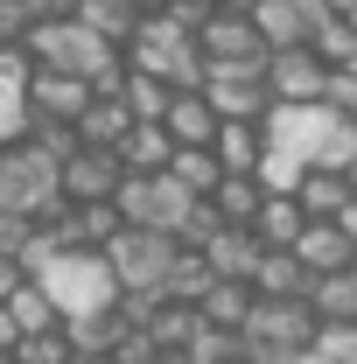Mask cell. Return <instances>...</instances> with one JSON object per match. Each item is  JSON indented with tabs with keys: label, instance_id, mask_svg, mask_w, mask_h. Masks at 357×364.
<instances>
[{
	"label": "cell",
	"instance_id": "obj_46",
	"mask_svg": "<svg viewBox=\"0 0 357 364\" xmlns=\"http://www.w3.org/2000/svg\"><path fill=\"white\" fill-rule=\"evenodd\" d=\"M0 364H21V358H14V350H0Z\"/></svg>",
	"mask_w": 357,
	"mask_h": 364
},
{
	"label": "cell",
	"instance_id": "obj_39",
	"mask_svg": "<svg viewBox=\"0 0 357 364\" xmlns=\"http://www.w3.org/2000/svg\"><path fill=\"white\" fill-rule=\"evenodd\" d=\"M28 7H36V21H70L85 0H28Z\"/></svg>",
	"mask_w": 357,
	"mask_h": 364
},
{
	"label": "cell",
	"instance_id": "obj_29",
	"mask_svg": "<svg viewBox=\"0 0 357 364\" xmlns=\"http://www.w3.org/2000/svg\"><path fill=\"white\" fill-rule=\"evenodd\" d=\"M0 309L14 316V329H21V336H49V329H63V309L43 294V280H28V287H21L14 301H0Z\"/></svg>",
	"mask_w": 357,
	"mask_h": 364
},
{
	"label": "cell",
	"instance_id": "obj_40",
	"mask_svg": "<svg viewBox=\"0 0 357 364\" xmlns=\"http://www.w3.org/2000/svg\"><path fill=\"white\" fill-rule=\"evenodd\" d=\"M14 343H21V329H14V316H7V309H0V350H14Z\"/></svg>",
	"mask_w": 357,
	"mask_h": 364
},
{
	"label": "cell",
	"instance_id": "obj_14",
	"mask_svg": "<svg viewBox=\"0 0 357 364\" xmlns=\"http://www.w3.org/2000/svg\"><path fill=\"white\" fill-rule=\"evenodd\" d=\"M203 98L218 105V119H245V127H267L273 119V91L267 77H203Z\"/></svg>",
	"mask_w": 357,
	"mask_h": 364
},
{
	"label": "cell",
	"instance_id": "obj_23",
	"mask_svg": "<svg viewBox=\"0 0 357 364\" xmlns=\"http://www.w3.org/2000/svg\"><path fill=\"white\" fill-rule=\"evenodd\" d=\"M119 161H127V176H169V161H176L169 127H134L119 140Z\"/></svg>",
	"mask_w": 357,
	"mask_h": 364
},
{
	"label": "cell",
	"instance_id": "obj_37",
	"mask_svg": "<svg viewBox=\"0 0 357 364\" xmlns=\"http://www.w3.org/2000/svg\"><path fill=\"white\" fill-rule=\"evenodd\" d=\"M329 105H336V112H357V63L329 70Z\"/></svg>",
	"mask_w": 357,
	"mask_h": 364
},
{
	"label": "cell",
	"instance_id": "obj_27",
	"mask_svg": "<svg viewBox=\"0 0 357 364\" xmlns=\"http://www.w3.org/2000/svg\"><path fill=\"white\" fill-rule=\"evenodd\" d=\"M309 309H315V322H357V273L343 267V273H322L309 287Z\"/></svg>",
	"mask_w": 357,
	"mask_h": 364
},
{
	"label": "cell",
	"instance_id": "obj_36",
	"mask_svg": "<svg viewBox=\"0 0 357 364\" xmlns=\"http://www.w3.org/2000/svg\"><path fill=\"white\" fill-rule=\"evenodd\" d=\"M28 218H14V210H0V259H21V252H28Z\"/></svg>",
	"mask_w": 357,
	"mask_h": 364
},
{
	"label": "cell",
	"instance_id": "obj_38",
	"mask_svg": "<svg viewBox=\"0 0 357 364\" xmlns=\"http://www.w3.org/2000/svg\"><path fill=\"white\" fill-rule=\"evenodd\" d=\"M28 280H36V273L21 267V259H0V301H14V294H21Z\"/></svg>",
	"mask_w": 357,
	"mask_h": 364
},
{
	"label": "cell",
	"instance_id": "obj_44",
	"mask_svg": "<svg viewBox=\"0 0 357 364\" xmlns=\"http://www.w3.org/2000/svg\"><path fill=\"white\" fill-rule=\"evenodd\" d=\"M127 7H140V14H154V7H161V0H127Z\"/></svg>",
	"mask_w": 357,
	"mask_h": 364
},
{
	"label": "cell",
	"instance_id": "obj_17",
	"mask_svg": "<svg viewBox=\"0 0 357 364\" xmlns=\"http://www.w3.org/2000/svg\"><path fill=\"white\" fill-rule=\"evenodd\" d=\"M161 127H169L176 147H211L224 119H218V105L203 98V85H196V91H176V105H169V119H161Z\"/></svg>",
	"mask_w": 357,
	"mask_h": 364
},
{
	"label": "cell",
	"instance_id": "obj_43",
	"mask_svg": "<svg viewBox=\"0 0 357 364\" xmlns=\"http://www.w3.org/2000/svg\"><path fill=\"white\" fill-rule=\"evenodd\" d=\"M322 7H329V14H357V0H322Z\"/></svg>",
	"mask_w": 357,
	"mask_h": 364
},
{
	"label": "cell",
	"instance_id": "obj_3",
	"mask_svg": "<svg viewBox=\"0 0 357 364\" xmlns=\"http://www.w3.org/2000/svg\"><path fill=\"white\" fill-rule=\"evenodd\" d=\"M21 49L36 56V70H63V77H91V85H98L112 63H127V49H112L98 28H85L78 14H70V21H36Z\"/></svg>",
	"mask_w": 357,
	"mask_h": 364
},
{
	"label": "cell",
	"instance_id": "obj_6",
	"mask_svg": "<svg viewBox=\"0 0 357 364\" xmlns=\"http://www.w3.org/2000/svg\"><path fill=\"white\" fill-rule=\"evenodd\" d=\"M196 49H203V70H218V77H267V63H273L260 21L252 14H224V7L196 28Z\"/></svg>",
	"mask_w": 357,
	"mask_h": 364
},
{
	"label": "cell",
	"instance_id": "obj_41",
	"mask_svg": "<svg viewBox=\"0 0 357 364\" xmlns=\"http://www.w3.org/2000/svg\"><path fill=\"white\" fill-rule=\"evenodd\" d=\"M224 14H260V0H218Z\"/></svg>",
	"mask_w": 357,
	"mask_h": 364
},
{
	"label": "cell",
	"instance_id": "obj_48",
	"mask_svg": "<svg viewBox=\"0 0 357 364\" xmlns=\"http://www.w3.org/2000/svg\"><path fill=\"white\" fill-rule=\"evenodd\" d=\"M343 21H351V28H357V14H343Z\"/></svg>",
	"mask_w": 357,
	"mask_h": 364
},
{
	"label": "cell",
	"instance_id": "obj_33",
	"mask_svg": "<svg viewBox=\"0 0 357 364\" xmlns=\"http://www.w3.org/2000/svg\"><path fill=\"white\" fill-rule=\"evenodd\" d=\"M14 358H21V364H70L78 350H70V336H63V329H49V336H21V343H14Z\"/></svg>",
	"mask_w": 357,
	"mask_h": 364
},
{
	"label": "cell",
	"instance_id": "obj_24",
	"mask_svg": "<svg viewBox=\"0 0 357 364\" xmlns=\"http://www.w3.org/2000/svg\"><path fill=\"white\" fill-rule=\"evenodd\" d=\"M134 127H140V119L127 112V98H91L85 119H78V140H85V147H119Z\"/></svg>",
	"mask_w": 357,
	"mask_h": 364
},
{
	"label": "cell",
	"instance_id": "obj_5",
	"mask_svg": "<svg viewBox=\"0 0 357 364\" xmlns=\"http://www.w3.org/2000/svg\"><path fill=\"white\" fill-rule=\"evenodd\" d=\"M127 63L134 70H147V77H161V85H176V91H196L211 70H203V49H196V36L189 28H176L161 7L140 21V36L127 43Z\"/></svg>",
	"mask_w": 357,
	"mask_h": 364
},
{
	"label": "cell",
	"instance_id": "obj_1",
	"mask_svg": "<svg viewBox=\"0 0 357 364\" xmlns=\"http://www.w3.org/2000/svg\"><path fill=\"white\" fill-rule=\"evenodd\" d=\"M267 140L287 147L294 161H309V168H351L357 161V119L336 105H273Z\"/></svg>",
	"mask_w": 357,
	"mask_h": 364
},
{
	"label": "cell",
	"instance_id": "obj_42",
	"mask_svg": "<svg viewBox=\"0 0 357 364\" xmlns=\"http://www.w3.org/2000/svg\"><path fill=\"white\" fill-rule=\"evenodd\" d=\"M336 225L351 231V245H357V203H351V210H343V218H336Z\"/></svg>",
	"mask_w": 357,
	"mask_h": 364
},
{
	"label": "cell",
	"instance_id": "obj_47",
	"mask_svg": "<svg viewBox=\"0 0 357 364\" xmlns=\"http://www.w3.org/2000/svg\"><path fill=\"white\" fill-rule=\"evenodd\" d=\"M351 189H357V161H351Z\"/></svg>",
	"mask_w": 357,
	"mask_h": 364
},
{
	"label": "cell",
	"instance_id": "obj_28",
	"mask_svg": "<svg viewBox=\"0 0 357 364\" xmlns=\"http://www.w3.org/2000/svg\"><path fill=\"white\" fill-rule=\"evenodd\" d=\"M211 287H218L211 259L182 245V259H176V273H169V287H161V301H182V309H203V294H211Z\"/></svg>",
	"mask_w": 357,
	"mask_h": 364
},
{
	"label": "cell",
	"instance_id": "obj_21",
	"mask_svg": "<svg viewBox=\"0 0 357 364\" xmlns=\"http://www.w3.org/2000/svg\"><path fill=\"white\" fill-rule=\"evenodd\" d=\"M309 287H315V273L294 252H267L260 273H252V294H267V301H309Z\"/></svg>",
	"mask_w": 357,
	"mask_h": 364
},
{
	"label": "cell",
	"instance_id": "obj_16",
	"mask_svg": "<svg viewBox=\"0 0 357 364\" xmlns=\"http://www.w3.org/2000/svg\"><path fill=\"white\" fill-rule=\"evenodd\" d=\"M203 259H211V273H218V280H252V273H260V259H267V245H260V231L224 225L218 238L203 245Z\"/></svg>",
	"mask_w": 357,
	"mask_h": 364
},
{
	"label": "cell",
	"instance_id": "obj_50",
	"mask_svg": "<svg viewBox=\"0 0 357 364\" xmlns=\"http://www.w3.org/2000/svg\"><path fill=\"white\" fill-rule=\"evenodd\" d=\"M0 49H7V43H0Z\"/></svg>",
	"mask_w": 357,
	"mask_h": 364
},
{
	"label": "cell",
	"instance_id": "obj_13",
	"mask_svg": "<svg viewBox=\"0 0 357 364\" xmlns=\"http://www.w3.org/2000/svg\"><path fill=\"white\" fill-rule=\"evenodd\" d=\"M91 98H98V85H91V77L36 70V77H28V119H63V127H78Z\"/></svg>",
	"mask_w": 357,
	"mask_h": 364
},
{
	"label": "cell",
	"instance_id": "obj_49",
	"mask_svg": "<svg viewBox=\"0 0 357 364\" xmlns=\"http://www.w3.org/2000/svg\"><path fill=\"white\" fill-rule=\"evenodd\" d=\"M351 273H357V259H351Z\"/></svg>",
	"mask_w": 357,
	"mask_h": 364
},
{
	"label": "cell",
	"instance_id": "obj_10",
	"mask_svg": "<svg viewBox=\"0 0 357 364\" xmlns=\"http://www.w3.org/2000/svg\"><path fill=\"white\" fill-rule=\"evenodd\" d=\"M267 91H273V105H329V63L315 49H273Z\"/></svg>",
	"mask_w": 357,
	"mask_h": 364
},
{
	"label": "cell",
	"instance_id": "obj_45",
	"mask_svg": "<svg viewBox=\"0 0 357 364\" xmlns=\"http://www.w3.org/2000/svg\"><path fill=\"white\" fill-rule=\"evenodd\" d=\"M70 364H119V358H70Z\"/></svg>",
	"mask_w": 357,
	"mask_h": 364
},
{
	"label": "cell",
	"instance_id": "obj_8",
	"mask_svg": "<svg viewBox=\"0 0 357 364\" xmlns=\"http://www.w3.org/2000/svg\"><path fill=\"white\" fill-rule=\"evenodd\" d=\"M322 322H315L309 301H252V322H245V358H302L315 350Z\"/></svg>",
	"mask_w": 357,
	"mask_h": 364
},
{
	"label": "cell",
	"instance_id": "obj_12",
	"mask_svg": "<svg viewBox=\"0 0 357 364\" xmlns=\"http://www.w3.org/2000/svg\"><path fill=\"white\" fill-rule=\"evenodd\" d=\"M260 36H267V49H309L315 28L329 21V7L322 0H260Z\"/></svg>",
	"mask_w": 357,
	"mask_h": 364
},
{
	"label": "cell",
	"instance_id": "obj_35",
	"mask_svg": "<svg viewBox=\"0 0 357 364\" xmlns=\"http://www.w3.org/2000/svg\"><path fill=\"white\" fill-rule=\"evenodd\" d=\"M28 28H36V7L28 0H0V43H28Z\"/></svg>",
	"mask_w": 357,
	"mask_h": 364
},
{
	"label": "cell",
	"instance_id": "obj_4",
	"mask_svg": "<svg viewBox=\"0 0 357 364\" xmlns=\"http://www.w3.org/2000/svg\"><path fill=\"white\" fill-rule=\"evenodd\" d=\"M43 294L63 309V322H78V316H98V309H119V273L105 267V252H56L43 273Z\"/></svg>",
	"mask_w": 357,
	"mask_h": 364
},
{
	"label": "cell",
	"instance_id": "obj_26",
	"mask_svg": "<svg viewBox=\"0 0 357 364\" xmlns=\"http://www.w3.org/2000/svg\"><path fill=\"white\" fill-rule=\"evenodd\" d=\"M78 21H85V28H98L112 49H127V43L140 36V21H147V14H140V7H127V0H85V7H78Z\"/></svg>",
	"mask_w": 357,
	"mask_h": 364
},
{
	"label": "cell",
	"instance_id": "obj_2",
	"mask_svg": "<svg viewBox=\"0 0 357 364\" xmlns=\"http://www.w3.org/2000/svg\"><path fill=\"white\" fill-rule=\"evenodd\" d=\"M0 210H14V218H28V225H49V218L70 210V203H63V161L43 154L28 134L0 147Z\"/></svg>",
	"mask_w": 357,
	"mask_h": 364
},
{
	"label": "cell",
	"instance_id": "obj_32",
	"mask_svg": "<svg viewBox=\"0 0 357 364\" xmlns=\"http://www.w3.org/2000/svg\"><path fill=\"white\" fill-rule=\"evenodd\" d=\"M302 176H309V161H294L287 147H273V140H267V161H260V189H267V196H294V189H302Z\"/></svg>",
	"mask_w": 357,
	"mask_h": 364
},
{
	"label": "cell",
	"instance_id": "obj_25",
	"mask_svg": "<svg viewBox=\"0 0 357 364\" xmlns=\"http://www.w3.org/2000/svg\"><path fill=\"white\" fill-rule=\"evenodd\" d=\"M211 203H218V218H224V225L252 231V225H260V210H267V189H260V176H224Z\"/></svg>",
	"mask_w": 357,
	"mask_h": 364
},
{
	"label": "cell",
	"instance_id": "obj_18",
	"mask_svg": "<svg viewBox=\"0 0 357 364\" xmlns=\"http://www.w3.org/2000/svg\"><path fill=\"white\" fill-rule=\"evenodd\" d=\"M211 154L224 161V176H260V161H267V127L224 119V127H218V140H211Z\"/></svg>",
	"mask_w": 357,
	"mask_h": 364
},
{
	"label": "cell",
	"instance_id": "obj_22",
	"mask_svg": "<svg viewBox=\"0 0 357 364\" xmlns=\"http://www.w3.org/2000/svg\"><path fill=\"white\" fill-rule=\"evenodd\" d=\"M309 225H315V218L302 210V196H267V210H260V225H252V231H260L267 252H294Z\"/></svg>",
	"mask_w": 357,
	"mask_h": 364
},
{
	"label": "cell",
	"instance_id": "obj_9",
	"mask_svg": "<svg viewBox=\"0 0 357 364\" xmlns=\"http://www.w3.org/2000/svg\"><path fill=\"white\" fill-rule=\"evenodd\" d=\"M112 203H119V218H127V225H140V231H169V238H176L196 196H189L176 176H127Z\"/></svg>",
	"mask_w": 357,
	"mask_h": 364
},
{
	"label": "cell",
	"instance_id": "obj_20",
	"mask_svg": "<svg viewBox=\"0 0 357 364\" xmlns=\"http://www.w3.org/2000/svg\"><path fill=\"white\" fill-rule=\"evenodd\" d=\"M294 196H302V210H309V218H343V210L357 203V189H351V168H309Z\"/></svg>",
	"mask_w": 357,
	"mask_h": 364
},
{
	"label": "cell",
	"instance_id": "obj_11",
	"mask_svg": "<svg viewBox=\"0 0 357 364\" xmlns=\"http://www.w3.org/2000/svg\"><path fill=\"white\" fill-rule=\"evenodd\" d=\"M119 182H127L119 147H78V154L63 161V203H112Z\"/></svg>",
	"mask_w": 357,
	"mask_h": 364
},
{
	"label": "cell",
	"instance_id": "obj_31",
	"mask_svg": "<svg viewBox=\"0 0 357 364\" xmlns=\"http://www.w3.org/2000/svg\"><path fill=\"white\" fill-rule=\"evenodd\" d=\"M309 49L329 63V70H343V63H357V28L343 21V14H329V21L315 28V43H309Z\"/></svg>",
	"mask_w": 357,
	"mask_h": 364
},
{
	"label": "cell",
	"instance_id": "obj_7",
	"mask_svg": "<svg viewBox=\"0 0 357 364\" xmlns=\"http://www.w3.org/2000/svg\"><path fill=\"white\" fill-rule=\"evenodd\" d=\"M176 259H182V245L169 231H140V225H127L105 245V267L119 273V294H161L169 273H176Z\"/></svg>",
	"mask_w": 357,
	"mask_h": 364
},
{
	"label": "cell",
	"instance_id": "obj_15",
	"mask_svg": "<svg viewBox=\"0 0 357 364\" xmlns=\"http://www.w3.org/2000/svg\"><path fill=\"white\" fill-rule=\"evenodd\" d=\"M294 259H302V267L322 280V273H343V267H351L357 245H351V231L336 225V218H315V225L302 231V245H294Z\"/></svg>",
	"mask_w": 357,
	"mask_h": 364
},
{
	"label": "cell",
	"instance_id": "obj_34",
	"mask_svg": "<svg viewBox=\"0 0 357 364\" xmlns=\"http://www.w3.org/2000/svg\"><path fill=\"white\" fill-rule=\"evenodd\" d=\"M315 350H322L329 364H357V322H322Z\"/></svg>",
	"mask_w": 357,
	"mask_h": 364
},
{
	"label": "cell",
	"instance_id": "obj_19",
	"mask_svg": "<svg viewBox=\"0 0 357 364\" xmlns=\"http://www.w3.org/2000/svg\"><path fill=\"white\" fill-rule=\"evenodd\" d=\"M252 280H218L211 294H203V309L196 316L211 322V329H224V336H245V322H252Z\"/></svg>",
	"mask_w": 357,
	"mask_h": 364
},
{
	"label": "cell",
	"instance_id": "obj_30",
	"mask_svg": "<svg viewBox=\"0 0 357 364\" xmlns=\"http://www.w3.org/2000/svg\"><path fill=\"white\" fill-rule=\"evenodd\" d=\"M169 176H176L182 189H189V196H218V182H224V161L211 154V147H176Z\"/></svg>",
	"mask_w": 357,
	"mask_h": 364
},
{
	"label": "cell",
	"instance_id": "obj_51",
	"mask_svg": "<svg viewBox=\"0 0 357 364\" xmlns=\"http://www.w3.org/2000/svg\"><path fill=\"white\" fill-rule=\"evenodd\" d=\"M351 119H357V112H351Z\"/></svg>",
	"mask_w": 357,
	"mask_h": 364
}]
</instances>
